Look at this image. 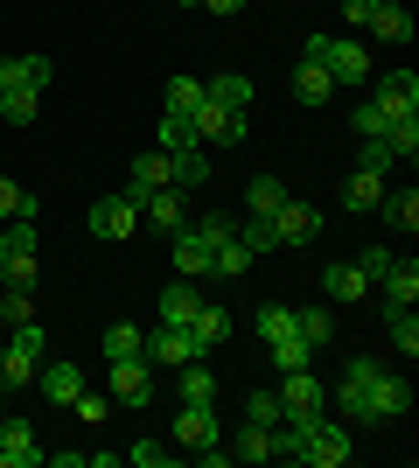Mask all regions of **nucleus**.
<instances>
[{"label": "nucleus", "mask_w": 419, "mask_h": 468, "mask_svg": "<svg viewBox=\"0 0 419 468\" xmlns=\"http://www.w3.org/2000/svg\"><path fill=\"white\" fill-rule=\"evenodd\" d=\"M196 308H203L196 280H168V287H161V322H175V329H189V322H196Z\"/></svg>", "instance_id": "obj_19"}, {"label": "nucleus", "mask_w": 419, "mask_h": 468, "mask_svg": "<svg viewBox=\"0 0 419 468\" xmlns=\"http://www.w3.org/2000/svg\"><path fill=\"white\" fill-rule=\"evenodd\" d=\"M363 399H371V420H378V427H392V420H405V406H413V385H405V378H392V371H378Z\"/></svg>", "instance_id": "obj_12"}, {"label": "nucleus", "mask_w": 419, "mask_h": 468, "mask_svg": "<svg viewBox=\"0 0 419 468\" xmlns=\"http://www.w3.org/2000/svg\"><path fill=\"white\" fill-rule=\"evenodd\" d=\"M245 420L273 427V420H279V391H252V399H245Z\"/></svg>", "instance_id": "obj_50"}, {"label": "nucleus", "mask_w": 419, "mask_h": 468, "mask_svg": "<svg viewBox=\"0 0 419 468\" xmlns=\"http://www.w3.org/2000/svg\"><path fill=\"white\" fill-rule=\"evenodd\" d=\"M36 385H42V399H49V406H63V412H70V399L84 391V371H78V364H49V356H42Z\"/></svg>", "instance_id": "obj_17"}, {"label": "nucleus", "mask_w": 419, "mask_h": 468, "mask_svg": "<svg viewBox=\"0 0 419 468\" xmlns=\"http://www.w3.org/2000/svg\"><path fill=\"white\" fill-rule=\"evenodd\" d=\"M57 63L49 57H0V91H49Z\"/></svg>", "instance_id": "obj_10"}, {"label": "nucleus", "mask_w": 419, "mask_h": 468, "mask_svg": "<svg viewBox=\"0 0 419 468\" xmlns=\"http://www.w3.org/2000/svg\"><path fill=\"white\" fill-rule=\"evenodd\" d=\"M363 293H371V280H363L357 259H336V266L321 273V301H329V308H336V301H363Z\"/></svg>", "instance_id": "obj_15"}, {"label": "nucleus", "mask_w": 419, "mask_h": 468, "mask_svg": "<svg viewBox=\"0 0 419 468\" xmlns=\"http://www.w3.org/2000/svg\"><path fill=\"white\" fill-rule=\"evenodd\" d=\"M266 350H273V371H308V364H315V350H308V343H300L294 329H287V335H273Z\"/></svg>", "instance_id": "obj_34"}, {"label": "nucleus", "mask_w": 419, "mask_h": 468, "mask_svg": "<svg viewBox=\"0 0 419 468\" xmlns=\"http://www.w3.org/2000/svg\"><path fill=\"white\" fill-rule=\"evenodd\" d=\"M70 412H78L84 427H99L105 412H112V399H99V391H78V399H70Z\"/></svg>", "instance_id": "obj_48"}, {"label": "nucleus", "mask_w": 419, "mask_h": 468, "mask_svg": "<svg viewBox=\"0 0 419 468\" xmlns=\"http://www.w3.org/2000/svg\"><path fill=\"white\" fill-rule=\"evenodd\" d=\"M287 329H294V308H287V301H259V335H266V343L287 335Z\"/></svg>", "instance_id": "obj_45"}, {"label": "nucleus", "mask_w": 419, "mask_h": 468, "mask_svg": "<svg viewBox=\"0 0 419 468\" xmlns=\"http://www.w3.org/2000/svg\"><path fill=\"white\" fill-rule=\"evenodd\" d=\"M294 335L308 350H321V343H336V314L329 308H294Z\"/></svg>", "instance_id": "obj_29"}, {"label": "nucleus", "mask_w": 419, "mask_h": 468, "mask_svg": "<svg viewBox=\"0 0 419 468\" xmlns=\"http://www.w3.org/2000/svg\"><path fill=\"white\" fill-rule=\"evenodd\" d=\"M105 391H112V406H147V399H154V364H147V356H120Z\"/></svg>", "instance_id": "obj_8"}, {"label": "nucleus", "mask_w": 419, "mask_h": 468, "mask_svg": "<svg viewBox=\"0 0 419 468\" xmlns=\"http://www.w3.org/2000/svg\"><path fill=\"white\" fill-rule=\"evenodd\" d=\"M371 15H378V0H342V21H350V28H371Z\"/></svg>", "instance_id": "obj_53"}, {"label": "nucleus", "mask_w": 419, "mask_h": 468, "mask_svg": "<svg viewBox=\"0 0 419 468\" xmlns=\"http://www.w3.org/2000/svg\"><path fill=\"white\" fill-rule=\"evenodd\" d=\"M168 252H175V280H210V238H203L196 224H182V231L168 238Z\"/></svg>", "instance_id": "obj_13"}, {"label": "nucleus", "mask_w": 419, "mask_h": 468, "mask_svg": "<svg viewBox=\"0 0 419 468\" xmlns=\"http://www.w3.org/2000/svg\"><path fill=\"white\" fill-rule=\"evenodd\" d=\"M378 217L392 224V231H419V196L413 189H384L378 196Z\"/></svg>", "instance_id": "obj_24"}, {"label": "nucleus", "mask_w": 419, "mask_h": 468, "mask_svg": "<svg viewBox=\"0 0 419 468\" xmlns=\"http://www.w3.org/2000/svg\"><path fill=\"white\" fill-rule=\"evenodd\" d=\"M168 182H175V189H203V182H210V154H203V147L168 154Z\"/></svg>", "instance_id": "obj_22"}, {"label": "nucleus", "mask_w": 419, "mask_h": 468, "mask_svg": "<svg viewBox=\"0 0 419 468\" xmlns=\"http://www.w3.org/2000/svg\"><path fill=\"white\" fill-rule=\"evenodd\" d=\"M371 36H378V42H413V15H405V0H378Z\"/></svg>", "instance_id": "obj_23"}, {"label": "nucleus", "mask_w": 419, "mask_h": 468, "mask_svg": "<svg viewBox=\"0 0 419 468\" xmlns=\"http://www.w3.org/2000/svg\"><path fill=\"white\" fill-rule=\"evenodd\" d=\"M357 168H371V176H384V168H392V147H384V140H363Z\"/></svg>", "instance_id": "obj_51"}, {"label": "nucleus", "mask_w": 419, "mask_h": 468, "mask_svg": "<svg viewBox=\"0 0 419 468\" xmlns=\"http://www.w3.org/2000/svg\"><path fill=\"white\" fill-rule=\"evenodd\" d=\"M294 98H300V105H329V98H336V78H329L321 63L294 57Z\"/></svg>", "instance_id": "obj_21"}, {"label": "nucleus", "mask_w": 419, "mask_h": 468, "mask_svg": "<svg viewBox=\"0 0 419 468\" xmlns=\"http://www.w3.org/2000/svg\"><path fill=\"white\" fill-rule=\"evenodd\" d=\"M0 343H7V314H0Z\"/></svg>", "instance_id": "obj_57"}, {"label": "nucleus", "mask_w": 419, "mask_h": 468, "mask_svg": "<svg viewBox=\"0 0 419 468\" xmlns=\"http://www.w3.org/2000/svg\"><path fill=\"white\" fill-rule=\"evenodd\" d=\"M0 314H7V329L28 322V314H36V293H28V287H0Z\"/></svg>", "instance_id": "obj_46"}, {"label": "nucleus", "mask_w": 419, "mask_h": 468, "mask_svg": "<svg viewBox=\"0 0 419 468\" xmlns=\"http://www.w3.org/2000/svg\"><path fill=\"white\" fill-rule=\"evenodd\" d=\"M7 343H15L21 356H36V364H42V356H49V329H42L36 314H28V322H15V329H7Z\"/></svg>", "instance_id": "obj_38"}, {"label": "nucleus", "mask_w": 419, "mask_h": 468, "mask_svg": "<svg viewBox=\"0 0 419 468\" xmlns=\"http://www.w3.org/2000/svg\"><path fill=\"white\" fill-rule=\"evenodd\" d=\"M42 441H36V427L28 420H0V468H42Z\"/></svg>", "instance_id": "obj_9"}, {"label": "nucleus", "mask_w": 419, "mask_h": 468, "mask_svg": "<svg viewBox=\"0 0 419 468\" xmlns=\"http://www.w3.org/2000/svg\"><path fill=\"white\" fill-rule=\"evenodd\" d=\"M384 147H392V161H413L419 154V112H399L392 126H384Z\"/></svg>", "instance_id": "obj_32"}, {"label": "nucleus", "mask_w": 419, "mask_h": 468, "mask_svg": "<svg viewBox=\"0 0 419 468\" xmlns=\"http://www.w3.org/2000/svg\"><path fill=\"white\" fill-rule=\"evenodd\" d=\"M161 182H168V154H161V147H154V154H140L133 168H126V196H133V203L147 189H161Z\"/></svg>", "instance_id": "obj_26"}, {"label": "nucleus", "mask_w": 419, "mask_h": 468, "mask_svg": "<svg viewBox=\"0 0 419 468\" xmlns=\"http://www.w3.org/2000/svg\"><path fill=\"white\" fill-rule=\"evenodd\" d=\"M140 356H147V364H154V371H182V364H196V335L189 329H175V322H161L154 335H147V343H140Z\"/></svg>", "instance_id": "obj_4"}, {"label": "nucleus", "mask_w": 419, "mask_h": 468, "mask_svg": "<svg viewBox=\"0 0 419 468\" xmlns=\"http://www.w3.org/2000/svg\"><path fill=\"white\" fill-rule=\"evenodd\" d=\"M238 462H273V427L245 420V427H238Z\"/></svg>", "instance_id": "obj_37"}, {"label": "nucleus", "mask_w": 419, "mask_h": 468, "mask_svg": "<svg viewBox=\"0 0 419 468\" xmlns=\"http://www.w3.org/2000/svg\"><path fill=\"white\" fill-rule=\"evenodd\" d=\"M140 343H147V329H133V322H112V329L99 335L105 364H120V356H140Z\"/></svg>", "instance_id": "obj_31"}, {"label": "nucleus", "mask_w": 419, "mask_h": 468, "mask_svg": "<svg viewBox=\"0 0 419 468\" xmlns=\"http://www.w3.org/2000/svg\"><path fill=\"white\" fill-rule=\"evenodd\" d=\"M203 105V78H168V112H196Z\"/></svg>", "instance_id": "obj_44"}, {"label": "nucleus", "mask_w": 419, "mask_h": 468, "mask_svg": "<svg viewBox=\"0 0 419 468\" xmlns=\"http://www.w3.org/2000/svg\"><path fill=\"white\" fill-rule=\"evenodd\" d=\"M294 462H308V468H342V462H350V427H342V420H329V412H321V420H308Z\"/></svg>", "instance_id": "obj_2"}, {"label": "nucleus", "mask_w": 419, "mask_h": 468, "mask_svg": "<svg viewBox=\"0 0 419 468\" xmlns=\"http://www.w3.org/2000/svg\"><path fill=\"white\" fill-rule=\"evenodd\" d=\"M36 371H42L36 356H21L15 343H0V391H28V385H36Z\"/></svg>", "instance_id": "obj_27"}, {"label": "nucleus", "mask_w": 419, "mask_h": 468, "mask_svg": "<svg viewBox=\"0 0 419 468\" xmlns=\"http://www.w3.org/2000/svg\"><path fill=\"white\" fill-rule=\"evenodd\" d=\"M238 245H245L252 259H259V252H279V238H273V217H245V224H238Z\"/></svg>", "instance_id": "obj_40"}, {"label": "nucleus", "mask_w": 419, "mask_h": 468, "mask_svg": "<svg viewBox=\"0 0 419 468\" xmlns=\"http://www.w3.org/2000/svg\"><path fill=\"white\" fill-rule=\"evenodd\" d=\"M224 433H217V406H189L182 399V412H175V448H217Z\"/></svg>", "instance_id": "obj_14"}, {"label": "nucleus", "mask_w": 419, "mask_h": 468, "mask_svg": "<svg viewBox=\"0 0 419 468\" xmlns=\"http://www.w3.org/2000/svg\"><path fill=\"white\" fill-rule=\"evenodd\" d=\"M196 231L210 238V245H217V238H231V231H238V217H196Z\"/></svg>", "instance_id": "obj_54"}, {"label": "nucleus", "mask_w": 419, "mask_h": 468, "mask_svg": "<svg viewBox=\"0 0 419 468\" xmlns=\"http://www.w3.org/2000/svg\"><path fill=\"white\" fill-rule=\"evenodd\" d=\"M231 329H238V322H231V308H217V301H203L196 322H189V335H196V350H203V356L224 350V343H231Z\"/></svg>", "instance_id": "obj_16"}, {"label": "nucleus", "mask_w": 419, "mask_h": 468, "mask_svg": "<svg viewBox=\"0 0 419 468\" xmlns=\"http://www.w3.org/2000/svg\"><path fill=\"white\" fill-rule=\"evenodd\" d=\"M378 371H384L378 356H350V371H342V391H363V385H371Z\"/></svg>", "instance_id": "obj_49"}, {"label": "nucleus", "mask_w": 419, "mask_h": 468, "mask_svg": "<svg viewBox=\"0 0 419 468\" xmlns=\"http://www.w3.org/2000/svg\"><path fill=\"white\" fill-rule=\"evenodd\" d=\"M189 119H196L203 147H238V140H245V112H231V105H217V98H203Z\"/></svg>", "instance_id": "obj_6"}, {"label": "nucleus", "mask_w": 419, "mask_h": 468, "mask_svg": "<svg viewBox=\"0 0 419 468\" xmlns=\"http://www.w3.org/2000/svg\"><path fill=\"white\" fill-rule=\"evenodd\" d=\"M217 378H210V371H203V356H196V364H182V399H189V406H217Z\"/></svg>", "instance_id": "obj_35"}, {"label": "nucleus", "mask_w": 419, "mask_h": 468, "mask_svg": "<svg viewBox=\"0 0 419 468\" xmlns=\"http://www.w3.org/2000/svg\"><path fill=\"white\" fill-rule=\"evenodd\" d=\"M329 391L315 371H279V420H321Z\"/></svg>", "instance_id": "obj_3"}, {"label": "nucleus", "mask_w": 419, "mask_h": 468, "mask_svg": "<svg viewBox=\"0 0 419 468\" xmlns=\"http://www.w3.org/2000/svg\"><path fill=\"white\" fill-rule=\"evenodd\" d=\"M182 147H203V140H196V119H189V112H168V119H161V154H182Z\"/></svg>", "instance_id": "obj_36"}, {"label": "nucleus", "mask_w": 419, "mask_h": 468, "mask_svg": "<svg viewBox=\"0 0 419 468\" xmlns=\"http://www.w3.org/2000/svg\"><path fill=\"white\" fill-rule=\"evenodd\" d=\"M126 231H140V203L133 196H99V203H91V238H105V245H120Z\"/></svg>", "instance_id": "obj_7"}, {"label": "nucleus", "mask_w": 419, "mask_h": 468, "mask_svg": "<svg viewBox=\"0 0 419 468\" xmlns=\"http://www.w3.org/2000/svg\"><path fill=\"white\" fill-rule=\"evenodd\" d=\"M15 217H36V196L21 189L15 176H0V224H15Z\"/></svg>", "instance_id": "obj_41"}, {"label": "nucleus", "mask_w": 419, "mask_h": 468, "mask_svg": "<svg viewBox=\"0 0 419 468\" xmlns=\"http://www.w3.org/2000/svg\"><path fill=\"white\" fill-rule=\"evenodd\" d=\"M392 119H399V112H384L378 98H363L357 112H350V126H357V140H384V126H392Z\"/></svg>", "instance_id": "obj_39"}, {"label": "nucleus", "mask_w": 419, "mask_h": 468, "mask_svg": "<svg viewBox=\"0 0 419 468\" xmlns=\"http://www.w3.org/2000/svg\"><path fill=\"white\" fill-rule=\"evenodd\" d=\"M371 98H378L384 112H419V78H413V70H384Z\"/></svg>", "instance_id": "obj_20"}, {"label": "nucleus", "mask_w": 419, "mask_h": 468, "mask_svg": "<svg viewBox=\"0 0 419 468\" xmlns=\"http://www.w3.org/2000/svg\"><path fill=\"white\" fill-rule=\"evenodd\" d=\"M203 7H210V15H238L245 0H203Z\"/></svg>", "instance_id": "obj_55"}, {"label": "nucleus", "mask_w": 419, "mask_h": 468, "mask_svg": "<svg viewBox=\"0 0 419 468\" xmlns=\"http://www.w3.org/2000/svg\"><path fill=\"white\" fill-rule=\"evenodd\" d=\"M321 231H329V224H321L315 203H294V196H287V203L273 210V238H279V245H294V252H300V245H315Z\"/></svg>", "instance_id": "obj_5"}, {"label": "nucleus", "mask_w": 419, "mask_h": 468, "mask_svg": "<svg viewBox=\"0 0 419 468\" xmlns=\"http://www.w3.org/2000/svg\"><path fill=\"white\" fill-rule=\"evenodd\" d=\"M279 203H287V182L279 176H259L252 189H245V217H273Z\"/></svg>", "instance_id": "obj_33"}, {"label": "nucleus", "mask_w": 419, "mask_h": 468, "mask_svg": "<svg viewBox=\"0 0 419 468\" xmlns=\"http://www.w3.org/2000/svg\"><path fill=\"white\" fill-rule=\"evenodd\" d=\"M378 287H384V301H419V266L392 252V266L378 273Z\"/></svg>", "instance_id": "obj_25"}, {"label": "nucleus", "mask_w": 419, "mask_h": 468, "mask_svg": "<svg viewBox=\"0 0 419 468\" xmlns=\"http://www.w3.org/2000/svg\"><path fill=\"white\" fill-rule=\"evenodd\" d=\"M300 57L321 63V70L336 78V91H342V84H371V70H378V63H371V49H363V42H350V36H308V42H300Z\"/></svg>", "instance_id": "obj_1"}, {"label": "nucleus", "mask_w": 419, "mask_h": 468, "mask_svg": "<svg viewBox=\"0 0 419 468\" xmlns=\"http://www.w3.org/2000/svg\"><path fill=\"white\" fill-rule=\"evenodd\" d=\"M357 266H363V280H378L384 266H392V245H371V252H357Z\"/></svg>", "instance_id": "obj_52"}, {"label": "nucleus", "mask_w": 419, "mask_h": 468, "mask_svg": "<svg viewBox=\"0 0 419 468\" xmlns=\"http://www.w3.org/2000/svg\"><path fill=\"white\" fill-rule=\"evenodd\" d=\"M36 252H7V259H0V287H28V293H36Z\"/></svg>", "instance_id": "obj_42"}, {"label": "nucleus", "mask_w": 419, "mask_h": 468, "mask_svg": "<svg viewBox=\"0 0 419 468\" xmlns=\"http://www.w3.org/2000/svg\"><path fill=\"white\" fill-rule=\"evenodd\" d=\"M36 112H42V91H0V119L7 126H28Z\"/></svg>", "instance_id": "obj_43"}, {"label": "nucleus", "mask_w": 419, "mask_h": 468, "mask_svg": "<svg viewBox=\"0 0 419 468\" xmlns=\"http://www.w3.org/2000/svg\"><path fill=\"white\" fill-rule=\"evenodd\" d=\"M182 196H189V189H175V182H161V189H147V196H140V217H147V224H154L161 238H175L182 224H189V217H182Z\"/></svg>", "instance_id": "obj_11"}, {"label": "nucleus", "mask_w": 419, "mask_h": 468, "mask_svg": "<svg viewBox=\"0 0 419 468\" xmlns=\"http://www.w3.org/2000/svg\"><path fill=\"white\" fill-rule=\"evenodd\" d=\"M384 335H392V350H405V364L419 356V314H413V301H384Z\"/></svg>", "instance_id": "obj_18"}, {"label": "nucleus", "mask_w": 419, "mask_h": 468, "mask_svg": "<svg viewBox=\"0 0 419 468\" xmlns=\"http://www.w3.org/2000/svg\"><path fill=\"white\" fill-rule=\"evenodd\" d=\"M203 98H217V105L245 112V105H252V78H238V70H217V78L203 84Z\"/></svg>", "instance_id": "obj_30"}, {"label": "nucleus", "mask_w": 419, "mask_h": 468, "mask_svg": "<svg viewBox=\"0 0 419 468\" xmlns=\"http://www.w3.org/2000/svg\"><path fill=\"white\" fill-rule=\"evenodd\" d=\"M126 462H140V468H168V462H175V448H161V441H133V448H126Z\"/></svg>", "instance_id": "obj_47"}, {"label": "nucleus", "mask_w": 419, "mask_h": 468, "mask_svg": "<svg viewBox=\"0 0 419 468\" xmlns=\"http://www.w3.org/2000/svg\"><path fill=\"white\" fill-rule=\"evenodd\" d=\"M0 259H7V224H0Z\"/></svg>", "instance_id": "obj_56"}, {"label": "nucleus", "mask_w": 419, "mask_h": 468, "mask_svg": "<svg viewBox=\"0 0 419 468\" xmlns=\"http://www.w3.org/2000/svg\"><path fill=\"white\" fill-rule=\"evenodd\" d=\"M378 196H384V176H371V168H350V176H342V203H350V210H378Z\"/></svg>", "instance_id": "obj_28"}, {"label": "nucleus", "mask_w": 419, "mask_h": 468, "mask_svg": "<svg viewBox=\"0 0 419 468\" xmlns=\"http://www.w3.org/2000/svg\"><path fill=\"white\" fill-rule=\"evenodd\" d=\"M182 7H203V0H182Z\"/></svg>", "instance_id": "obj_58"}]
</instances>
